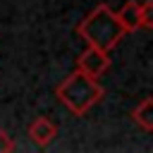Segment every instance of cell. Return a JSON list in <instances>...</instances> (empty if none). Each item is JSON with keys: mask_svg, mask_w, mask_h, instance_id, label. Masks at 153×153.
Wrapping results in <instances>:
<instances>
[{"mask_svg": "<svg viewBox=\"0 0 153 153\" xmlns=\"http://www.w3.org/2000/svg\"><path fill=\"white\" fill-rule=\"evenodd\" d=\"M76 33L86 41V45H96V48L110 53L127 31L122 29L115 10L105 2H100L76 24Z\"/></svg>", "mask_w": 153, "mask_h": 153, "instance_id": "1", "label": "cell"}, {"mask_svg": "<svg viewBox=\"0 0 153 153\" xmlns=\"http://www.w3.org/2000/svg\"><path fill=\"white\" fill-rule=\"evenodd\" d=\"M55 96L67 105V110H72L76 117H81L103 98V86L93 76L84 74L81 69H74L55 88Z\"/></svg>", "mask_w": 153, "mask_h": 153, "instance_id": "2", "label": "cell"}, {"mask_svg": "<svg viewBox=\"0 0 153 153\" xmlns=\"http://www.w3.org/2000/svg\"><path fill=\"white\" fill-rule=\"evenodd\" d=\"M108 67H110L108 53L100 50V48H96V45H86L84 53H81L79 60H76V69H81L84 74H88V76H93V79H98Z\"/></svg>", "mask_w": 153, "mask_h": 153, "instance_id": "3", "label": "cell"}, {"mask_svg": "<svg viewBox=\"0 0 153 153\" xmlns=\"http://www.w3.org/2000/svg\"><path fill=\"white\" fill-rule=\"evenodd\" d=\"M29 136H31V141H33L38 148H45V146H50L53 139L57 136V124H55L50 117L38 115V117L29 124Z\"/></svg>", "mask_w": 153, "mask_h": 153, "instance_id": "4", "label": "cell"}, {"mask_svg": "<svg viewBox=\"0 0 153 153\" xmlns=\"http://www.w3.org/2000/svg\"><path fill=\"white\" fill-rule=\"evenodd\" d=\"M115 14H117V19H120L124 31H136L141 26V2H136V0L124 2Z\"/></svg>", "mask_w": 153, "mask_h": 153, "instance_id": "5", "label": "cell"}, {"mask_svg": "<svg viewBox=\"0 0 153 153\" xmlns=\"http://www.w3.org/2000/svg\"><path fill=\"white\" fill-rule=\"evenodd\" d=\"M131 120L143 129V131H153V100L143 98L134 110H131Z\"/></svg>", "mask_w": 153, "mask_h": 153, "instance_id": "6", "label": "cell"}, {"mask_svg": "<svg viewBox=\"0 0 153 153\" xmlns=\"http://www.w3.org/2000/svg\"><path fill=\"white\" fill-rule=\"evenodd\" d=\"M141 29H153V2L141 0Z\"/></svg>", "mask_w": 153, "mask_h": 153, "instance_id": "7", "label": "cell"}, {"mask_svg": "<svg viewBox=\"0 0 153 153\" xmlns=\"http://www.w3.org/2000/svg\"><path fill=\"white\" fill-rule=\"evenodd\" d=\"M10 151H14V143H12L10 134L5 129H0V153H10Z\"/></svg>", "mask_w": 153, "mask_h": 153, "instance_id": "8", "label": "cell"}]
</instances>
